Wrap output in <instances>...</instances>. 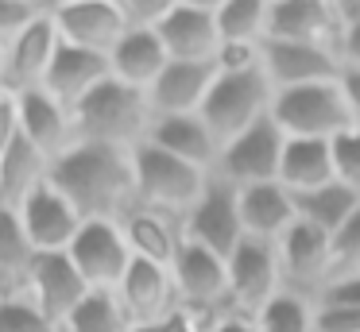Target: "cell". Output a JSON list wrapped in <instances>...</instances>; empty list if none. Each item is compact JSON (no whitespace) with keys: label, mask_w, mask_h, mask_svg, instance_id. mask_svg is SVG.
I'll return each instance as SVG.
<instances>
[{"label":"cell","mask_w":360,"mask_h":332,"mask_svg":"<svg viewBox=\"0 0 360 332\" xmlns=\"http://www.w3.org/2000/svg\"><path fill=\"white\" fill-rule=\"evenodd\" d=\"M120 228H124V239H128V247H132V259L163 267V270H174V259H179V251L186 247V228H182V220L179 216H167V213H155V208L136 205L132 213L120 220Z\"/></svg>","instance_id":"22"},{"label":"cell","mask_w":360,"mask_h":332,"mask_svg":"<svg viewBox=\"0 0 360 332\" xmlns=\"http://www.w3.org/2000/svg\"><path fill=\"white\" fill-rule=\"evenodd\" d=\"M155 31L171 62H213L221 51L217 0H174Z\"/></svg>","instance_id":"13"},{"label":"cell","mask_w":360,"mask_h":332,"mask_svg":"<svg viewBox=\"0 0 360 332\" xmlns=\"http://www.w3.org/2000/svg\"><path fill=\"white\" fill-rule=\"evenodd\" d=\"M51 185L78 208L82 220H124L136 208L132 151L74 143L51 162Z\"/></svg>","instance_id":"1"},{"label":"cell","mask_w":360,"mask_h":332,"mask_svg":"<svg viewBox=\"0 0 360 332\" xmlns=\"http://www.w3.org/2000/svg\"><path fill=\"white\" fill-rule=\"evenodd\" d=\"M271 81L264 69H248V74H217L210 97L202 105L205 128L217 135V143L225 147L229 139H236L240 131H248L252 124L271 116Z\"/></svg>","instance_id":"5"},{"label":"cell","mask_w":360,"mask_h":332,"mask_svg":"<svg viewBox=\"0 0 360 332\" xmlns=\"http://www.w3.org/2000/svg\"><path fill=\"white\" fill-rule=\"evenodd\" d=\"M109 77H112V66H109L105 54L78 51V46L63 43L55 54V62H51V74H47V81H43V89H47L58 105H66L74 112V108H78L97 85L109 81Z\"/></svg>","instance_id":"23"},{"label":"cell","mask_w":360,"mask_h":332,"mask_svg":"<svg viewBox=\"0 0 360 332\" xmlns=\"http://www.w3.org/2000/svg\"><path fill=\"white\" fill-rule=\"evenodd\" d=\"M174 290H179V305L202 317H221L229 313V259L205 251V247L190 244L174 259Z\"/></svg>","instance_id":"9"},{"label":"cell","mask_w":360,"mask_h":332,"mask_svg":"<svg viewBox=\"0 0 360 332\" xmlns=\"http://www.w3.org/2000/svg\"><path fill=\"white\" fill-rule=\"evenodd\" d=\"M24 293L63 328L66 317L82 305V298L89 293V286L82 282V274L74 270L70 255H35L32 270H27Z\"/></svg>","instance_id":"19"},{"label":"cell","mask_w":360,"mask_h":332,"mask_svg":"<svg viewBox=\"0 0 360 332\" xmlns=\"http://www.w3.org/2000/svg\"><path fill=\"white\" fill-rule=\"evenodd\" d=\"M329 251H333V274L360 270V208L329 236Z\"/></svg>","instance_id":"37"},{"label":"cell","mask_w":360,"mask_h":332,"mask_svg":"<svg viewBox=\"0 0 360 332\" xmlns=\"http://www.w3.org/2000/svg\"><path fill=\"white\" fill-rule=\"evenodd\" d=\"M264 74L271 81V89H298V85L337 81L341 77V62H337V51H329V46L267 39L264 43Z\"/></svg>","instance_id":"17"},{"label":"cell","mask_w":360,"mask_h":332,"mask_svg":"<svg viewBox=\"0 0 360 332\" xmlns=\"http://www.w3.org/2000/svg\"><path fill=\"white\" fill-rule=\"evenodd\" d=\"M4 97H8V93H4V89H0V100H4Z\"/></svg>","instance_id":"47"},{"label":"cell","mask_w":360,"mask_h":332,"mask_svg":"<svg viewBox=\"0 0 360 332\" xmlns=\"http://www.w3.org/2000/svg\"><path fill=\"white\" fill-rule=\"evenodd\" d=\"M0 81H4V46H0Z\"/></svg>","instance_id":"46"},{"label":"cell","mask_w":360,"mask_h":332,"mask_svg":"<svg viewBox=\"0 0 360 332\" xmlns=\"http://www.w3.org/2000/svg\"><path fill=\"white\" fill-rule=\"evenodd\" d=\"M213 66H217V74H248V69H264V46H256V43H221Z\"/></svg>","instance_id":"38"},{"label":"cell","mask_w":360,"mask_h":332,"mask_svg":"<svg viewBox=\"0 0 360 332\" xmlns=\"http://www.w3.org/2000/svg\"><path fill=\"white\" fill-rule=\"evenodd\" d=\"M236 205H240V224H244V236L252 239H275L298 220L295 213V193L279 182H259V185H244L236 190Z\"/></svg>","instance_id":"25"},{"label":"cell","mask_w":360,"mask_h":332,"mask_svg":"<svg viewBox=\"0 0 360 332\" xmlns=\"http://www.w3.org/2000/svg\"><path fill=\"white\" fill-rule=\"evenodd\" d=\"M182 228H186L190 244H198V247H205V251L229 259V255L244 244V224H240V205H236V185L221 182V178H210L202 201H198V205L186 213Z\"/></svg>","instance_id":"11"},{"label":"cell","mask_w":360,"mask_h":332,"mask_svg":"<svg viewBox=\"0 0 360 332\" xmlns=\"http://www.w3.org/2000/svg\"><path fill=\"white\" fill-rule=\"evenodd\" d=\"M341 31L345 27L337 20L333 0H271L267 39H279V43H314V46L337 51Z\"/></svg>","instance_id":"20"},{"label":"cell","mask_w":360,"mask_h":332,"mask_svg":"<svg viewBox=\"0 0 360 332\" xmlns=\"http://www.w3.org/2000/svg\"><path fill=\"white\" fill-rule=\"evenodd\" d=\"M210 332H259V328H256V321H252V317H240V313H221V317H213Z\"/></svg>","instance_id":"45"},{"label":"cell","mask_w":360,"mask_h":332,"mask_svg":"<svg viewBox=\"0 0 360 332\" xmlns=\"http://www.w3.org/2000/svg\"><path fill=\"white\" fill-rule=\"evenodd\" d=\"M252 321H256L259 332H318V305L306 293L283 290Z\"/></svg>","instance_id":"32"},{"label":"cell","mask_w":360,"mask_h":332,"mask_svg":"<svg viewBox=\"0 0 360 332\" xmlns=\"http://www.w3.org/2000/svg\"><path fill=\"white\" fill-rule=\"evenodd\" d=\"M283 147H287V135L275 128V120L252 124L248 131H240L236 139H229L217 154V166H213V178L236 185H259V182H279V162H283Z\"/></svg>","instance_id":"6"},{"label":"cell","mask_w":360,"mask_h":332,"mask_svg":"<svg viewBox=\"0 0 360 332\" xmlns=\"http://www.w3.org/2000/svg\"><path fill=\"white\" fill-rule=\"evenodd\" d=\"M271 120L287 139H326V143H333L341 131L352 128L341 77L318 85H298V89H275Z\"/></svg>","instance_id":"4"},{"label":"cell","mask_w":360,"mask_h":332,"mask_svg":"<svg viewBox=\"0 0 360 332\" xmlns=\"http://www.w3.org/2000/svg\"><path fill=\"white\" fill-rule=\"evenodd\" d=\"M0 332H63L27 293L0 298Z\"/></svg>","instance_id":"34"},{"label":"cell","mask_w":360,"mask_h":332,"mask_svg":"<svg viewBox=\"0 0 360 332\" xmlns=\"http://www.w3.org/2000/svg\"><path fill=\"white\" fill-rule=\"evenodd\" d=\"M275 293H283L279 251L267 239L244 236V244L229 255V313L256 317Z\"/></svg>","instance_id":"7"},{"label":"cell","mask_w":360,"mask_h":332,"mask_svg":"<svg viewBox=\"0 0 360 332\" xmlns=\"http://www.w3.org/2000/svg\"><path fill=\"white\" fill-rule=\"evenodd\" d=\"M217 81L213 62H171L148 89L151 116H198Z\"/></svg>","instance_id":"21"},{"label":"cell","mask_w":360,"mask_h":332,"mask_svg":"<svg viewBox=\"0 0 360 332\" xmlns=\"http://www.w3.org/2000/svg\"><path fill=\"white\" fill-rule=\"evenodd\" d=\"M20 224H24V236L27 244L35 247V255H66L70 244L78 239L82 232V216L55 185H39L32 197L20 205Z\"/></svg>","instance_id":"15"},{"label":"cell","mask_w":360,"mask_h":332,"mask_svg":"<svg viewBox=\"0 0 360 332\" xmlns=\"http://www.w3.org/2000/svg\"><path fill=\"white\" fill-rule=\"evenodd\" d=\"M341 89H345V100H349V112H352V128H360V74L341 69Z\"/></svg>","instance_id":"44"},{"label":"cell","mask_w":360,"mask_h":332,"mask_svg":"<svg viewBox=\"0 0 360 332\" xmlns=\"http://www.w3.org/2000/svg\"><path fill=\"white\" fill-rule=\"evenodd\" d=\"M51 178V159L39 154L24 135L12 143V151L0 159V208L20 213L27 197H32L39 185H47Z\"/></svg>","instance_id":"27"},{"label":"cell","mask_w":360,"mask_h":332,"mask_svg":"<svg viewBox=\"0 0 360 332\" xmlns=\"http://www.w3.org/2000/svg\"><path fill=\"white\" fill-rule=\"evenodd\" d=\"M275 251H279V267H283V290L318 298L321 286L333 278V251H329V236H326V232H318L314 224L295 220L279 239H275Z\"/></svg>","instance_id":"10"},{"label":"cell","mask_w":360,"mask_h":332,"mask_svg":"<svg viewBox=\"0 0 360 332\" xmlns=\"http://www.w3.org/2000/svg\"><path fill=\"white\" fill-rule=\"evenodd\" d=\"M117 301L124 309L132 328H148V324H163L179 313V290H174L171 270L151 267V263L136 259L128 267V274L117 286Z\"/></svg>","instance_id":"16"},{"label":"cell","mask_w":360,"mask_h":332,"mask_svg":"<svg viewBox=\"0 0 360 332\" xmlns=\"http://www.w3.org/2000/svg\"><path fill=\"white\" fill-rule=\"evenodd\" d=\"M63 332H132L112 290H89L82 305L66 317Z\"/></svg>","instance_id":"33"},{"label":"cell","mask_w":360,"mask_h":332,"mask_svg":"<svg viewBox=\"0 0 360 332\" xmlns=\"http://www.w3.org/2000/svg\"><path fill=\"white\" fill-rule=\"evenodd\" d=\"M333 174L341 185H349L360 197V128H349L333 139Z\"/></svg>","instance_id":"35"},{"label":"cell","mask_w":360,"mask_h":332,"mask_svg":"<svg viewBox=\"0 0 360 332\" xmlns=\"http://www.w3.org/2000/svg\"><path fill=\"white\" fill-rule=\"evenodd\" d=\"M148 93L109 77L74 108V135L78 143H97L112 151H136L151 131Z\"/></svg>","instance_id":"2"},{"label":"cell","mask_w":360,"mask_h":332,"mask_svg":"<svg viewBox=\"0 0 360 332\" xmlns=\"http://www.w3.org/2000/svg\"><path fill=\"white\" fill-rule=\"evenodd\" d=\"M128 31H155L174 0H117Z\"/></svg>","instance_id":"39"},{"label":"cell","mask_w":360,"mask_h":332,"mask_svg":"<svg viewBox=\"0 0 360 332\" xmlns=\"http://www.w3.org/2000/svg\"><path fill=\"white\" fill-rule=\"evenodd\" d=\"M132 178L140 208H155V213L186 220V213L202 201L213 174H205V170L190 166V162L174 159V154L159 151L151 143H140L132 151Z\"/></svg>","instance_id":"3"},{"label":"cell","mask_w":360,"mask_h":332,"mask_svg":"<svg viewBox=\"0 0 360 332\" xmlns=\"http://www.w3.org/2000/svg\"><path fill=\"white\" fill-rule=\"evenodd\" d=\"M318 305H345V309H360V270H345V274H333L326 286H321Z\"/></svg>","instance_id":"40"},{"label":"cell","mask_w":360,"mask_h":332,"mask_svg":"<svg viewBox=\"0 0 360 332\" xmlns=\"http://www.w3.org/2000/svg\"><path fill=\"white\" fill-rule=\"evenodd\" d=\"M271 27V0H217L221 43H267Z\"/></svg>","instance_id":"31"},{"label":"cell","mask_w":360,"mask_h":332,"mask_svg":"<svg viewBox=\"0 0 360 332\" xmlns=\"http://www.w3.org/2000/svg\"><path fill=\"white\" fill-rule=\"evenodd\" d=\"M51 20H55V31L66 46L94 51L105 54V58L128 31L117 0H55Z\"/></svg>","instance_id":"12"},{"label":"cell","mask_w":360,"mask_h":332,"mask_svg":"<svg viewBox=\"0 0 360 332\" xmlns=\"http://www.w3.org/2000/svg\"><path fill=\"white\" fill-rule=\"evenodd\" d=\"M51 8H55V0H51ZM51 8L4 46V81H0V89L8 93V97L43 89V81H47L51 62H55L58 46H63V39L55 31V20H51Z\"/></svg>","instance_id":"14"},{"label":"cell","mask_w":360,"mask_h":332,"mask_svg":"<svg viewBox=\"0 0 360 332\" xmlns=\"http://www.w3.org/2000/svg\"><path fill=\"white\" fill-rule=\"evenodd\" d=\"M318 305V301H314ZM318 332H360V309L318 305Z\"/></svg>","instance_id":"41"},{"label":"cell","mask_w":360,"mask_h":332,"mask_svg":"<svg viewBox=\"0 0 360 332\" xmlns=\"http://www.w3.org/2000/svg\"><path fill=\"white\" fill-rule=\"evenodd\" d=\"M337 58H341V69L349 74H360V23H349L337 39Z\"/></svg>","instance_id":"42"},{"label":"cell","mask_w":360,"mask_h":332,"mask_svg":"<svg viewBox=\"0 0 360 332\" xmlns=\"http://www.w3.org/2000/svg\"><path fill=\"white\" fill-rule=\"evenodd\" d=\"M47 8L51 0H0V46H8L20 31H27Z\"/></svg>","instance_id":"36"},{"label":"cell","mask_w":360,"mask_h":332,"mask_svg":"<svg viewBox=\"0 0 360 332\" xmlns=\"http://www.w3.org/2000/svg\"><path fill=\"white\" fill-rule=\"evenodd\" d=\"M143 143L159 147V151L174 154V159H182V162H190V166L205 170V174H213L217 154H221L217 135L205 128L202 116H155Z\"/></svg>","instance_id":"24"},{"label":"cell","mask_w":360,"mask_h":332,"mask_svg":"<svg viewBox=\"0 0 360 332\" xmlns=\"http://www.w3.org/2000/svg\"><path fill=\"white\" fill-rule=\"evenodd\" d=\"M32 263H35V247L27 244L20 216L0 208V298L24 293Z\"/></svg>","instance_id":"30"},{"label":"cell","mask_w":360,"mask_h":332,"mask_svg":"<svg viewBox=\"0 0 360 332\" xmlns=\"http://www.w3.org/2000/svg\"><path fill=\"white\" fill-rule=\"evenodd\" d=\"M66 255H70L74 270L82 274V282L89 290H112V293H117L120 278L128 274V267L136 263L120 220H86Z\"/></svg>","instance_id":"8"},{"label":"cell","mask_w":360,"mask_h":332,"mask_svg":"<svg viewBox=\"0 0 360 332\" xmlns=\"http://www.w3.org/2000/svg\"><path fill=\"white\" fill-rule=\"evenodd\" d=\"M12 100H16V112H20V135L39 154H47L51 162L63 159L78 143V135H74V112L66 105H58L47 89L20 93Z\"/></svg>","instance_id":"18"},{"label":"cell","mask_w":360,"mask_h":332,"mask_svg":"<svg viewBox=\"0 0 360 332\" xmlns=\"http://www.w3.org/2000/svg\"><path fill=\"white\" fill-rule=\"evenodd\" d=\"M337 182L333 174V147L326 139H287L279 162V185L290 193H310Z\"/></svg>","instance_id":"28"},{"label":"cell","mask_w":360,"mask_h":332,"mask_svg":"<svg viewBox=\"0 0 360 332\" xmlns=\"http://www.w3.org/2000/svg\"><path fill=\"white\" fill-rule=\"evenodd\" d=\"M109 66H112V77H117V81L148 93L151 85L159 81V74L171 66V54H167L159 31H124L120 43L112 46V54H109Z\"/></svg>","instance_id":"26"},{"label":"cell","mask_w":360,"mask_h":332,"mask_svg":"<svg viewBox=\"0 0 360 332\" xmlns=\"http://www.w3.org/2000/svg\"><path fill=\"white\" fill-rule=\"evenodd\" d=\"M16 139H20V112H16V100L4 97L0 100V159L12 151Z\"/></svg>","instance_id":"43"},{"label":"cell","mask_w":360,"mask_h":332,"mask_svg":"<svg viewBox=\"0 0 360 332\" xmlns=\"http://www.w3.org/2000/svg\"><path fill=\"white\" fill-rule=\"evenodd\" d=\"M356 208H360V197L349 190V185H341V182H329V185L310 190V193H295L298 220L314 224V228L326 232V236H333V232L341 228Z\"/></svg>","instance_id":"29"}]
</instances>
